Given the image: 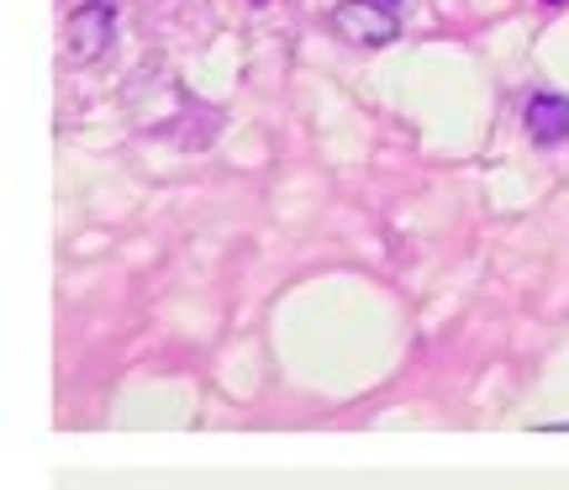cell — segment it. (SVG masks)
<instances>
[{
	"label": "cell",
	"mask_w": 569,
	"mask_h": 490,
	"mask_svg": "<svg viewBox=\"0 0 569 490\" xmlns=\"http://www.w3.org/2000/svg\"><path fill=\"white\" fill-rule=\"evenodd\" d=\"M332 32L343 42H353V48H386V42H396L401 21H396V11L386 0H343L332 11Z\"/></svg>",
	"instance_id": "6da1fadb"
},
{
	"label": "cell",
	"mask_w": 569,
	"mask_h": 490,
	"mask_svg": "<svg viewBox=\"0 0 569 490\" xmlns=\"http://www.w3.org/2000/svg\"><path fill=\"white\" fill-rule=\"evenodd\" d=\"M106 42H111V6H106V0H90V6H80L74 21H69V59L74 63L101 59Z\"/></svg>",
	"instance_id": "7a4b0ae2"
},
{
	"label": "cell",
	"mask_w": 569,
	"mask_h": 490,
	"mask_svg": "<svg viewBox=\"0 0 569 490\" xmlns=\"http://www.w3.org/2000/svg\"><path fill=\"white\" fill-rule=\"evenodd\" d=\"M528 132H532V143H565L569 138V96H532Z\"/></svg>",
	"instance_id": "3957f363"
},
{
	"label": "cell",
	"mask_w": 569,
	"mask_h": 490,
	"mask_svg": "<svg viewBox=\"0 0 569 490\" xmlns=\"http://www.w3.org/2000/svg\"><path fill=\"white\" fill-rule=\"evenodd\" d=\"M553 6H559V0H553Z\"/></svg>",
	"instance_id": "277c9868"
},
{
	"label": "cell",
	"mask_w": 569,
	"mask_h": 490,
	"mask_svg": "<svg viewBox=\"0 0 569 490\" xmlns=\"http://www.w3.org/2000/svg\"><path fill=\"white\" fill-rule=\"evenodd\" d=\"M390 6H396V0H390Z\"/></svg>",
	"instance_id": "5b68a950"
}]
</instances>
